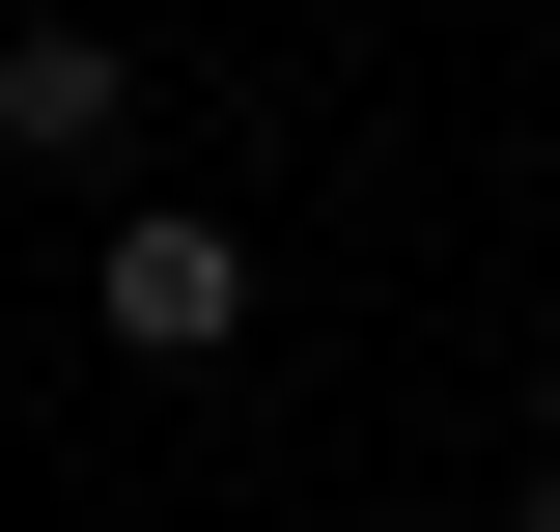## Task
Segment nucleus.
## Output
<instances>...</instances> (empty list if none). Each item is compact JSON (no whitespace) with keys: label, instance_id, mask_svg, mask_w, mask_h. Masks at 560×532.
Returning <instances> with one entry per match:
<instances>
[{"label":"nucleus","instance_id":"f257e3e1","mask_svg":"<svg viewBox=\"0 0 560 532\" xmlns=\"http://www.w3.org/2000/svg\"><path fill=\"white\" fill-rule=\"evenodd\" d=\"M84 309H113V365H224V336H253V253H224V224H113Z\"/></svg>","mask_w":560,"mask_h":532},{"label":"nucleus","instance_id":"f03ea898","mask_svg":"<svg viewBox=\"0 0 560 532\" xmlns=\"http://www.w3.org/2000/svg\"><path fill=\"white\" fill-rule=\"evenodd\" d=\"M0 140H28V169H113V140H140V57H113V28H0Z\"/></svg>","mask_w":560,"mask_h":532},{"label":"nucleus","instance_id":"7ed1b4c3","mask_svg":"<svg viewBox=\"0 0 560 532\" xmlns=\"http://www.w3.org/2000/svg\"><path fill=\"white\" fill-rule=\"evenodd\" d=\"M533 532H560V476H533Z\"/></svg>","mask_w":560,"mask_h":532}]
</instances>
